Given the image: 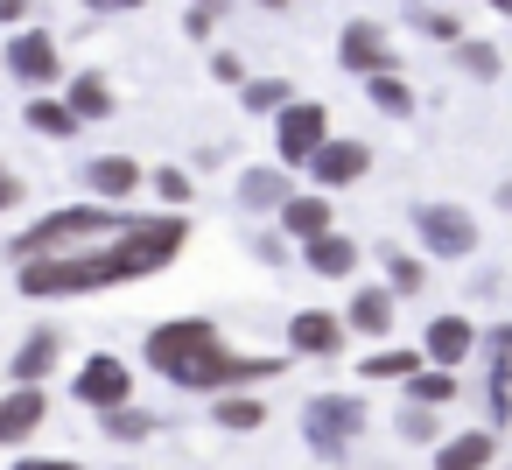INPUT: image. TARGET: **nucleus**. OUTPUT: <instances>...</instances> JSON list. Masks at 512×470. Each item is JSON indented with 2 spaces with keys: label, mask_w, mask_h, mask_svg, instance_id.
<instances>
[{
  "label": "nucleus",
  "mask_w": 512,
  "mask_h": 470,
  "mask_svg": "<svg viewBox=\"0 0 512 470\" xmlns=\"http://www.w3.org/2000/svg\"><path fill=\"white\" fill-rule=\"evenodd\" d=\"M148 365L169 386H183V393H246V386H267V379L288 372L281 358L232 351L211 316H169V323H155L148 330Z\"/></svg>",
  "instance_id": "2"
},
{
  "label": "nucleus",
  "mask_w": 512,
  "mask_h": 470,
  "mask_svg": "<svg viewBox=\"0 0 512 470\" xmlns=\"http://www.w3.org/2000/svg\"><path fill=\"white\" fill-rule=\"evenodd\" d=\"M498 211H512V183H498Z\"/></svg>",
  "instance_id": "42"
},
{
  "label": "nucleus",
  "mask_w": 512,
  "mask_h": 470,
  "mask_svg": "<svg viewBox=\"0 0 512 470\" xmlns=\"http://www.w3.org/2000/svg\"><path fill=\"white\" fill-rule=\"evenodd\" d=\"M197 8H218V15H225V0H197Z\"/></svg>",
  "instance_id": "44"
},
{
  "label": "nucleus",
  "mask_w": 512,
  "mask_h": 470,
  "mask_svg": "<svg viewBox=\"0 0 512 470\" xmlns=\"http://www.w3.org/2000/svg\"><path fill=\"white\" fill-rule=\"evenodd\" d=\"M15 470H85V463L78 456H22Z\"/></svg>",
  "instance_id": "38"
},
{
  "label": "nucleus",
  "mask_w": 512,
  "mask_h": 470,
  "mask_svg": "<svg viewBox=\"0 0 512 470\" xmlns=\"http://www.w3.org/2000/svg\"><path fill=\"white\" fill-rule=\"evenodd\" d=\"M365 400L358 393H309L302 400V435H309V449H323V456H344L358 435H365Z\"/></svg>",
  "instance_id": "4"
},
{
  "label": "nucleus",
  "mask_w": 512,
  "mask_h": 470,
  "mask_svg": "<svg viewBox=\"0 0 512 470\" xmlns=\"http://www.w3.org/2000/svg\"><path fill=\"white\" fill-rule=\"evenodd\" d=\"M0 64H8V78L15 85H29V92H64V50H57V36L50 29H15L8 36V50H0Z\"/></svg>",
  "instance_id": "6"
},
{
  "label": "nucleus",
  "mask_w": 512,
  "mask_h": 470,
  "mask_svg": "<svg viewBox=\"0 0 512 470\" xmlns=\"http://www.w3.org/2000/svg\"><path fill=\"white\" fill-rule=\"evenodd\" d=\"M379 260H386V288H393V295H421V288H428V267H421L414 253H400V246H379Z\"/></svg>",
  "instance_id": "30"
},
{
  "label": "nucleus",
  "mask_w": 512,
  "mask_h": 470,
  "mask_svg": "<svg viewBox=\"0 0 512 470\" xmlns=\"http://www.w3.org/2000/svg\"><path fill=\"white\" fill-rule=\"evenodd\" d=\"M302 176H309L316 190H351V183H365V176H372V148H365V141H351V134H330Z\"/></svg>",
  "instance_id": "9"
},
{
  "label": "nucleus",
  "mask_w": 512,
  "mask_h": 470,
  "mask_svg": "<svg viewBox=\"0 0 512 470\" xmlns=\"http://www.w3.org/2000/svg\"><path fill=\"white\" fill-rule=\"evenodd\" d=\"M211 78H218V85H246V57L225 50V43H211Z\"/></svg>",
  "instance_id": "34"
},
{
  "label": "nucleus",
  "mask_w": 512,
  "mask_h": 470,
  "mask_svg": "<svg viewBox=\"0 0 512 470\" xmlns=\"http://www.w3.org/2000/svg\"><path fill=\"white\" fill-rule=\"evenodd\" d=\"M253 8H267V15H281V8H288V0H253Z\"/></svg>",
  "instance_id": "43"
},
{
  "label": "nucleus",
  "mask_w": 512,
  "mask_h": 470,
  "mask_svg": "<svg viewBox=\"0 0 512 470\" xmlns=\"http://www.w3.org/2000/svg\"><path fill=\"white\" fill-rule=\"evenodd\" d=\"M365 99H372V113H386V120H414V85L400 78V71H379V78H365Z\"/></svg>",
  "instance_id": "24"
},
{
  "label": "nucleus",
  "mask_w": 512,
  "mask_h": 470,
  "mask_svg": "<svg viewBox=\"0 0 512 470\" xmlns=\"http://www.w3.org/2000/svg\"><path fill=\"white\" fill-rule=\"evenodd\" d=\"M22 197H29V183H22V176H15L8 162H0V218H8V211H15Z\"/></svg>",
  "instance_id": "36"
},
{
  "label": "nucleus",
  "mask_w": 512,
  "mask_h": 470,
  "mask_svg": "<svg viewBox=\"0 0 512 470\" xmlns=\"http://www.w3.org/2000/svg\"><path fill=\"white\" fill-rule=\"evenodd\" d=\"M211 421L232 428V435H253V428L267 421V407H260L253 393H211Z\"/></svg>",
  "instance_id": "25"
},
{
  "label": "nucleus",
  "mask_w": 512,
  "mask_h": 470,
  "mask_svg": "<svg viewBox=\"0 0 512 470\" xmlns=\"http://www.w3.org/2000/svg\"><path fill=\"white\" fill-rule=\"evenodd\" d=\"M337 64L351 71V78H379V71H393V36H386V22H344V36H337Z\"/></svg>",
  "instance_id": "10"
},
{
  "label": "nucleus",
  "mask_w": 512,
  "mask_h": 470,
  "mask_svg": "<svg viewBox=\"0 0 512 470\" xmlns=\"http://www.w3.org/2000/svg\"><path fill=\"white\" fill-rule=\"evenodd\" d=\"M484 8H491V15H505V22H512V0H484Z\"/></svg>",
  "instance_id": "41"
},
{
  "label": "nucleus",
  "mask_w": 512,
  "mask_h": 470,
  "mask_svg": "<svg viewBox=\"0 0 512 470\" xmlns=\"http://www.w3.org/2000/svg\"><path fill=\"white\" fill-rule=\"evenodd\" d=\"M407 400H414V407H449V400H456V365H421V372L407 379Z\"/></svg>",
  "instance_id": "28"
},
{
  "label": "nucleus",
  "mask_w": 512,
  "mask_h": 470,
  "mask_svg": "<svg viewBox=\"0 0 512 470\" xmlns=\"http://www.w3.org/2000/svg\"><path fill=\"white\" fill-rule=\"evenodd\" d=\"M183 36L190 43H218V8H197V0H190V8H183Z\"/></svg>",
  "instance_id": "33"
},
{
  "label": "nucleus",
  "mask_w": 512,
  "mask_h": 470,
  "mask_svg": "<svg viewBox=\"0 0 512 470\" xmlns=\"http://www.w3.org/2000/svg\"><path fill=\"white\" fill-rule=\"evenodd\" d=\"M106 435H113V442H148V435H155V414H141V407L127 400V407L106 414Z\"/></svg>",
  "instance_id": "32"
},
{
  "label": "nucleus",
  "mask_w": 512,
  "mask_h": 470,
  "mask_svg": "<svg viewBox=\"0 0 512 470\" xmlns=\"http://www.w3.org/2000/svg\"><path fill=\"white\" fill-rule=\"evenodd\" d=\"M71 393H78L85 407L113 414V407H127V400H134V372H127V358H113V351H92V358L78 365Z\"/></svg>",
  "instance_id": "8"
},
{
  "label": "nucleus",
  "mask_w": 512,
  "mask_h": 470,
  "mask_svg": "<svg viewBox=\"0 0 512 470\" xmlns=\"http://www.w3.org/2000/svg\"><path fill=\"white\" fill-rule=\"evenodd\" d=\"M36 15V0H0V29H22Z\"/></svg>",
  "instance_id": "37"
},
{
  "label": "nucleus",
  "mask_w": 512,
  "mask_h": 470,
  "mask_svg": "<svg viewBox=\"0 0 512 470\" xmlns=\"http://www.w3.org/2000/svg\"><path fill=\"white\" fill-rule=\"evenodd\" d=\"M337 218H330V190H316V197H288L281 211H274V232L281 239H316V232H330Z\"/></svg>",
  "instance_id": "20"
},
{
  "label": "nucleus",
  "mask_w": 512,
  "mask_h": 470,
  "mask_svg": "<svg viewBox=\"0 0 512 470\" xmlns=\"http://www.w3.org/2000/svg\"><path fill=\"white\" fill-rule=\"evenodd\" d=\"M288 197H295V169H281V162H253V169H239V204H246L253 218L281 211Z\"/></svg>",
  "instance_id": "15"
},
{
  "label": "nucleus",
  "mask_w": 512,
  "mask_h": 470,
  "mask_svg": "<svg viewBox=\"0 0 512 470\" xmlns=\"http://www.w3.org/2000/svg\"><path fill=\"white\" fill-rule=\"evenodd\" d=\"M449 57H456V71H463V78H477V85H498V71H505L498 43H477V36H463Z\"/></svg>",
  "instance_id": "26"
},
{
  "label": "nucleus",
  "mask_w": 512,
  "mask_h": 470,
  "mask_svg": "<svg viewBox=\"0 0 512 470\" xmlns=\"http://www.w3.org/2000/svg\"><path fill=\"white\" fill-rule=\"evenodd\" d=\"M323 141H330V106L323 99H288L274 113V162L281 169H309Z\"/></svg>",
  "instance_id": "5"
},
{
  "label": "nucleus",
  "mask_w": 512,
  "mask_h": 470,
  "mask_svg": "<svg viewBox=\"0 0 512 470\" xmlns=\"http://www.w3.org/2000/svg\"><path fill=\"white\" fill-rule=\"evenodd\" d=\"M393 302H400V295H393L386 281H379V288H358V295H351V309H344V323H351L358 337H386V330H393V316H400Z\"/></svg>",
  "instance_id": "21"
},
{
  "label": "nucleus",
  "mask_w": 512,
  "mask_h": 470,
  "mask_svg": "<svg viewBox=\"0 0 512 470\" xmlns=\"http://www.w3.org/2000/svg\"><path fill=\"white\" fill-rule=\"evenodd\" d=\"M64 99H71V113L92 127V120H113V85H106V71H78V78H64Z\"/></svg>",
  "instance_id": "22"
},
{
  "label": "nucleus",
  "mask_w": 512,
  "mask_h": 470,
  "mask_svg": "<svg viewBox=\"0 0 512 470\" xmlns=\"http://www.w3.org/2000/svg\"><path fill=\"white\" fill-rule=\"evenodd\" d=\"M43 421H50V393H43V386H15V393H0V449H22Z\"/></svg>",
  "instance_id": "13"
},
{
  "label": "nucleus",
  "mask_w": 512,
  "mask_h": 470,
  "mask_svg": "<svg viewBox=\"0 0 512 470\" xmlns=\"http://www.w3.org/2000/svg\"><path fill=\"white\" fill-rule=\"evenodd\" d=\"M148 190L162 197V211H190V197H197V183H190V169H176V162H162V169H148Z\"/></svg>",
  "instance_id": "29"
},
{
  "label": "nucleus",
  "mask_w": 512,
  "mask_h": 470,
  "mask_svg": "<svg viewBox=\"0 0 512 470\" xmlns=\"http://www.w3.org/2000/svg\"><path fill=\"white\" fill-rule=\"evenodd\" d=\"M414 22H421V36H428V43H442V50H456V43H463V15H456V8H414Z\"/></svg>",
  "instance_id": "31"
},
{
  "label": "nucleus",
  "mask_w": 512,
  "mask_h": 470,
  "mask_svg": "<svg viewBox=\"0 0 512 470\" xmlns=\"http://www.w3.org/2000/svg\"><path fill=\"white\" fill-rule=\"evenodd\" d=\"M22 120H29V134H43V141H78V134H85V120L71 113L64 92H29Z\"/></svg>",
  "instance_id": "18"
},
{
  "label": "nucleus",
  "mask_w": 512,
  "mask_h": 470,
  "mask_svg": "<svg viewBox=\"0 0 512 470\" xmlns=\"http://www.w3.org/2000/svg\"><path fill=\"white\" fill-rule=\"evenodd\" d=\"M134 218H141V211H127V204H64V211L29 218V225L8 239V260L22 267V260H43V253H78V246H99V239L127 232Z\"/></svg>",
  "instance_id": "3"
},
{
  "label": "nucleus",
  "mask_w": 512,
  "mask_h": 470,
  "mask_svg": "<svg viewBox=\"0 0 512 470\" xmlns=\"http://www.w3.org/2000/svg\"><path fill=\"white\" fill-rule=\"evenodd\" d=\"M344 337H351V323L330 316V309H295V316H288V351H295V358H337Z\"/></svg>",
  "instance_id": "11"
},
{
  "label": "nucleus",
  "mask_w": 512,
  "mask_h": 470,
  "mask_svg": "<svg viewBox=\"0 0 512 470\" xmlns=\"http://www.w3.org/2000/svg\"><path fill=\"white\" fill-rule=\"evenodd\" d=\"M498 463V435L491 428H463L449 442H435V470H491Z\"/></svg>",
  "instance_id": "19"
},
{
  "label": "nucleus",
  "mask_w": 512,
  "mask_h": 470,
  "mask_svg": "<svg viewBox=\"0 0 512 470\" xmlns=\"http://www.w3.org/2000/svg\"><path fill=\"white\" fill-rule=\"evenodd\" d=\"M288 99H295V85H288V78H246V85H239V106H246L253 120H274Z\"/></svg>",
  "instance_id": "27"
},
{
  "label": "nucleus",
  "mask_w": 512,
  "mask_h": 470,
  "mask_svg": "<svg viewBox=\"0 0 512 470\" xmlns=\"http://www.w3.org/2000/svg\"><path fill=\"white\" fill-rule=\"evenodd\" d=\"M183 246H190V218H183V211H155V218H134L127 232H113V239H99V246L22 260V267H15V288H22L29 302L106 295V288H127V281H148V274L176 267Z\"/></svg>",
  "instance_id": "1"
},
{
  "label": "nucleus",
  "mask_w": 512,
  "mask_h": 470,
  "mask_svg": "<svg viewBox=\"0 0 512 470\" xmlns=\"http://www.w3.org/2000/svg\"><path fill=\"white\" fill-rule=\"evenodd\" d=\"M141 183H148V169H141L134 155H92V162H85V190H92L99 204H127Z\"/></svg>",
  "instance_id": "14"
},
{
  "label": "nucleus",
  "mask_w": 512,
  "mask_h": 470,
  "mask_svg": "<svg viewBox=\"0 0 512 470\" xmlns=\"http://www.w3.org/2000/svg\"><path fill=\"white\" fill-rule=\"evenodd\" d=\"M421 365H428V351H407V344H379L372 358H358V379H372V386H386V379H393V386H407V379H414Z\"/></svg>",
  "instance_id": "23"
},
{
  "label": "nucleus",
  "mask_w": 512,
  "mask_h": 470,
  "mask_svg": "<svg viewBox=\"0 0 512 470\" xmlns=\"http://www.w3.org/2000/svg\"><path fill=\"white\" fill-rule=\"evenodd\" d=\"M57 358H64V330H57V323H36V330H29V337L15 344L8 372H15V386H43Z\"/></svg>",
  "instance_id": "17"
},
{
  "label": "nucleus",
  "mask_w": 512,
  "mask_h": 470,
  "mask_svg": "<svg viewBox=\"0 0 512 470\" xmlns=\"http://www.w3.org/2000/svg\"><path fill=\"white\" fill-rule=\"evenodd\" d=\"M92 15H134V8H148V0H85Z\"/></svg>",
  "instance_id": "39"
},
{
  "label": "nucleus",
  "mask_w": 512,
  "mask_h": 470,
  "mask_svg": "<svg viewBox=\"0 0 512 470\" xmlns=\"http://www.w3.org/2000/svg\"><path fill=\"white\" fill-rule=\"evenodd\" d=\"M414 232H421V253H435V260H470L477 253V218L463 211V204H414Z\"/></svg>",
  "instance_id": "7"
},
{
  "label": "nucleus",
  "mask_w": 512,
  "mask_h": 470,
  "mask_svg": "<svg viewBox=\"0 0 512 470\" xmlns=\"http://www.w3.org/2000/svg\"><path fill=\"white\" fill-rule=\"evenodd\" d=\"M484 344H491V358H512V323H498V330H491Z\"/></svg>",
  "instance_id": "40"
},
{
  "label": "nucleus",
  "mask_w": 512,
  "mask_h": 470,
  "mask_svg": "<svg viewBox=\"0 0 512 470\" xmlns=\"http://www.w3.org/2000/svg\"><path fill=\"white\" fill-rule=\"evenodd\" d=\"M400 435H407V442H435V407H414V400H407V414H400Z\"/></svg>",
  "instance_id": "35"
},
{
  "label": "nucleus",
  "mask_w": 512,
  "mask_h": 470,
  "mask_svg": "<svg viewBox=\"0 0 512 470\" xmlns=\"http://www.w3.org/2000/svg\"><path fill=\"white\" fill-rule=\"evenodd\" d=\"M421 351H428V365H463V358L477 351V323H470V316H456V309H442V316H428Z\"/></svg>",
  "instance_id": "16"
},
{
  "label": "nucleus",
  "mask_w": 512,
  "mask_h": 470,
  "mask_svg": "<svg viewBox=\"0 0 512 470\" xmlns=\"http://www.w3.org/2000/svg\"><path fill=\"white\" fill-rule=\"evenodd\" d=\"M358 260H365V246L351 239V232H316V239H302V267L316 274V281H351L358 274Z\"/></svg>",
  "instance_id": "12"
}]
</instances>
